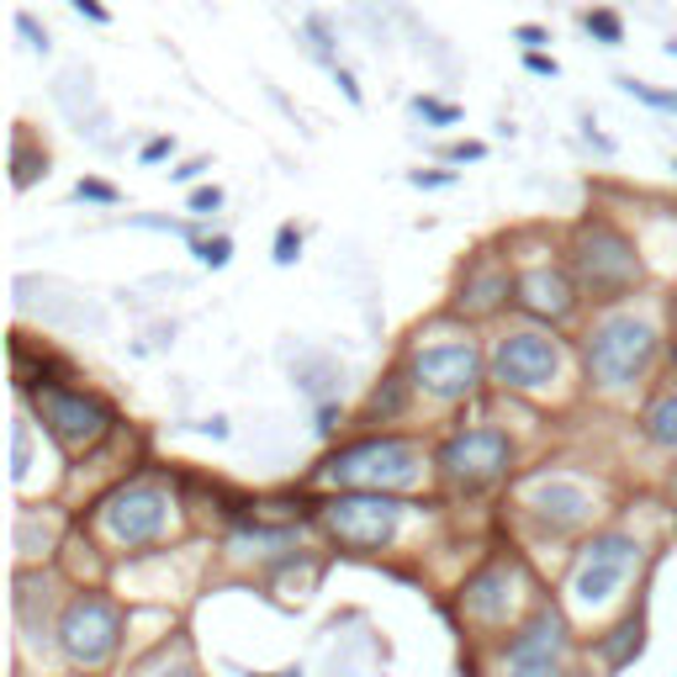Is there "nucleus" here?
<instances>
[{"label":"nucleus","instance_id":"obj_5","mask_svg":"<svg viewBox=\"0 0 677 677\" xmlns=\"http://www.w3.org/2000/svg\"><path fill=\"white\" fill-rule=\"evenodd\" d=\"M656 355H662V334L652 317L635 313H608L598 317L587 338H582V361H587V382L604 392H625L652 376Z\"/></svg>","mask_w":677,"mask_h":677},{"label":"nucleus","instance_id":"obj_8","mask_svg":"<svg viewBox=\"0 0 677 677\" xmlns=\"http://www.w3.org/2000/svg\"><path fill=\"white\" fill-rule=\"evenodd\" d=\"M498 677H577V640L561 604H534V614L503 640Z\"/></svg>","mask_w":677,"mask_h":677},{"label":"nucleus","instance_id":"obj_35","mask_svg":"<svg viewBox=\"0 0 677 677\" xmlns=\"http://www.w3.org/2000/svg\"><path fill=\"white\" fill-rule=\"evenodd\" d=\"M334 80H338V91H344V101H350V106H361V85H355V74H350V70H338V64H334Z\"/></svg>","mask_w":677,"mask_h":677},{"label":"nucleus","instance_id":"obj_31","mask_svg":"<svg viewBox=\"0 0 677 677\" xmlns=\"http://www.w3.org/2000/svg\"><path fill=\"white\" fill-rule=\"evenodd\" d=\"M308 38H313V53H317V59H323V64H334V49H329V27L317 22V17L308 22Z\"/></svg>","mask_w":677,"mask_h":677},{"label":"nucleus","instance_id":"obj_1","mask_svg":"<svg viewBox=\"0 0 677 677\" xmlns=\"http://www.w3.org/2000/svg\"><path fill=\"white\" fill-rule=\"evenodd\" d=\"M180 519V498L169 492V482L159 477H127L117 482L96 508H91V530L117 551V556H138V551H154L165 545L169 530Z\"/></svg>","mask_w":677,"mask_h":677},{"label":"nucleus","instance_id":"obj_21","mask_svg":"<svg viewBox=\"0 0 677 677\" xmlns=\"http://www.w3.org/2000/svg\"><path fill=\"white\" fill-rule=\"evenodd\" d=\"M640 429H646V439H652L656 450H673L677 456V387L662 392L652 408L640 413Z\"/></svg>","mask_w":677,"mask_h":677},{"label":"nucleus","instance_id":"obj_41","mask_svg":"<svg viewBox=\"0 0 677 677\" xmlns=\"http://www.w3.org/2000/svg\"><path fill=\"white\" fill-rule=\"evenodd\" d=\"M667 487H673V498H677V471H673V482H667Z\"/></svg>","mask_w":677,"mask_h":677},{"label":"nucleus","instance_id":"obj_28","mask_svg":"<svg viewBox=\"0 0 677 677\" xmlns=\"http://www.w3.org/2000/svg\"><path fill=\"white\" fill-rule=\"evenodd\" d=\"M218 207H222V186H196V191H191V212H196V218H212Z\"/></svg>","mask_w":677,"mask_h":677},{"label":"nucleus","instance_id":"obj_33","mask_svg":"<svg viewBox=\"0 0 677 677\" xmlns=\"http://www.w3.org/2000/svg\"><path fill=\"white\" fill-rule=\"evenodd\" d=\"M17 32H22L27 43H32V49H43V53H49V32H43V27H38V22H32L27 11H22V17H17Z\"/></svg>","mask_w":677,"mask_h":677},{"label":"nucleus","instance_id":"obj_13","mask_svg":"<svg viewBox=\"0 0 677 677\" xmlns=\"http://www.w3.org/2000/svg\"><path fill=\"white\" fill-rule=\"evenodd\" d=\"M524 566L513 556H498L487 561L482 572H471L466 587H460V614L471 619V625L482 629H503L513 619V604H519V587H524Z\"/></svg>","mask_w":677,"mask_h":677},{"label":"nucleus","instance_id":"obj_10","mask_svg":"<svg viewBox=\"0 0 677 677\" xmlns=\"http://www.w3.org/2000/svg\"><path fill=\"white\" fill-rule=\"evenodd\" d=\"M439 477L456 487V492H487L508 477L513 466V439L492 424H477V429H456V435L439 445Z\"/></svg>","mask_w":677,"mask_h":677},{"label":"nucleus","instance_id":"obj_24","mask_svg":"<svg viewBox=\"0 0 677 677\" xmlns=\"http://www.w3.org/2000/svg\"><path fill=\"white\" fill-rule=\"evenodd\" d=\"M270 260H275L281 270L302 260V228H296V222H281V228H275V249H270Z\"/></svg>","mask_w":677,"mask_h":677},{"label":"nucleus","instance_id":"obj_26","mask_svg":"<svg viewBox=\"0 0 677 677\" xmlns=\"http://www.w3.org/2000/svg\"><path fill=\"white\" fill-rule=\"evenodd\" d=\"M74 196H80V201H96V207H117L122 201L117 186H106V180H96V175H85V180L74 186Z\"/></svg>","mask_w":677,"mask_h":677},{"label":"nucleus","instance_id":"obj_18","mask_svg":"<svg viewBox=\"0 0 677 677\" xmlns=\"http://www.w3.org/2000/svg\"><path fill=\"white\" fill-rule=\"evenodd\" d=\"M640 635H646L640 614H625V619L608 629V635H598V640H593V652H598V662H604L608 673H619V667H629V662L640 656Z\"/></svg>","mask_w":677,"mask_h":677},{"label":"nucleus","instance_id":"obj_2","mask_svg":"<svg viewBox=\"0 0 677 677\" xmlns=\"http://www.w3.org/2000/svg\"><path fill=\"white\" fill-rule=\"evenodd\" d=\"M127 640V608L106 587H74L53 614V646L74 673H101L122 656Z\"/></svg>","mask_w":677,"mask_h":677},{"label":"nucleus","instance_id":"obj_30","mask_svg":"<svg viewBox=\"0 0 677 677\" xmlns=\"http://www.w3.org/2000/svg\"><path fill=\"white\" fill-rule=\"evenodd\" d=\"M138 159H144V165H165V159H175V138H148Z\"/></svg>","mask_w":677,"mask_h":677},{"label":"nucleus","instance_id":"obj_23","mask_svg":"<svg viewBox=\"0 0 677 677\" xmlns=\"http://www.w3.org/2000/svg\"><path fill=\"white\" fill-rule=\"evenodd\" d=\"M38 175H49V154H32V138H27V127L17 133V186H32Z\"/></svg>","mask_w":677,"mask_h":677},{"label":"nucleus","instance_id":"obj_22","mask_svg":"<svg viewBox=\"0 0 677 677\" xmlns=\"http://www.w3.org/2000/svg\"><path fill=\"white\" fill-rule=\"evenodd\" d=\"M582 27H587V38H598L604 49H619V43H625V22H619V11H608V6H593V11L582 17Z\"/></svg>","mask_w":677,"mask_h":677},{"label":"nucleus","instance_id":"obj_19","mask_svg":"<svg viewBox=\"0 0 677 677\" xmlns=\"http://www.w3.org/2000/svg\"><path fill=\"white\" fill-rule=\"evenodd\" d=\"M127 677H201V667H196L186 640H165V646H154Z\"/></svg>","mask_w":677,"mask_h":677},{"label":"nucleus","instance_id":"obj_25","mask_svg":"<svg viewBox=\"0 0 677 677\" xmlns=\"http://www.w3.org/2000/svg\"><path fill=\"white\" fill-rule=\"evenodd\" d=\"M413 112H418L424 122H435V127H456V122H460V106L435 101V96H418V101H413Z\"/></svg>","mask_w":677,"mask_h":677},{"label":"nucleus","instance_id":"obj_39","mask_svg":"<svg viewBox=\"0 0 677 677\" xmlns=\"http://www.w3.org/2000/svg\"><path fill=\"white\" fill-rule=\"evenodd\" d=\"M530 70H534V74H551V80H556L561 64H556V59H545V53H530Z\"/></svg>","mask_w":677,"mask_h":677},{"label":"nucleus","instance_id":"obj_17","mask_svg":"<svg viewBox=\"0 0 677 677\" xmlns=\"http://www.w3.org/2000/svg\"><path fill=\"white\" fill-rule=\"evenodd\" d=\"M302 556L296 551V530H265V524H249V530L228 534V561L239 566H281V561Z\"/></svg>","mask_w":677,"mask_h":677},{"label":"nucleus","instance_id":"obj_20","mask_svg":"<svg viewBox=\"0 0 677 677\" xmlns=\"http://www.w3.org/2000/svg\"><path fill=\"white\" fill-rule=\"evenodd\" d=\"M408 387H413L408 371H392L387 382L365 397L361 418H365V424H392V418H403V408H408Z\"/></svg>","mask_w":677,"mask_h":677},{"label":"nucleus","instance_id":"obj_16","mask_svg":"<svg viewBox=\"0 0 677 677\" xmlns=\"http://www.w3.org/2000/svg\"><path fill=\"white\" fill-rule=\"evenodd\" d=\"M503 302H513V275H508V265H498V260H477V265L466 270V281L456 287V302H450V313L460 317H492Z\"/></svg>","mask_w":677,"mask_h":677},{"label":"nucleus","instance_id":"obj_6","mask_svg":"<svg viewBox=\"0 0 677 677\" xmlns=\"http://www.w3.org/2000/svg\"><path fill=\"white\" fill-rule=\"evenodd\" d=\"M329 487H376V492H403L424 482V450L403 435H371L355 439L313 471Z\"/></svg>","mask_w":677,"mask_h":677},{"label":"nucleus","instance_id":"obj_32","mask_svg":"<svg viewBox=\"0 0 677 677\" xmlns=\"http://www.w3.org/2000/svg\"><path fill=\"white\" fill-rule=\"evenodd\" d=\"M513 38H519V43H524L530 53H540V43H551V32H545V27H534V22L513 27Z\"/></svg>","mask_w":677,"mask_h":677},{"label":"nucleus","instance_id":"obj_11","mask_svg":"<svg viewBox=\"0 0 677 677\" xmlns=\"http://www.w3.org/2000/svg\"><path fill=\"white\" fill-rule=\"evenodd\" d=\"M561 344L540 329H508L492 344V382L508 392H551L561 382Z\"/></svg>","mask_w":677,"mask_h":677},{"label":"nucleus","instance_id":"obj_14","mask_svg":"<svg viewBox=\"0 0 677 677\" xmlns=\"http://www.w3.org/2000/svg\"><path fill=\"white\" fill-rule=\"evenodd\" d=\"M577 296H582L577 275L561 265H524L513 275V308L540 317V323H566L577 313Z\"/></svg>","mask_w":677,"mask_h":677},{"label":"nucleus","instance_id":"obj_38","mask_svg":"<svg viewBox=\"0 0 677 677\" xmlns=\"http://www.w3.org/2000/svg\"><path fill=\"white\" fill-rule=\"evenodd\" d=\"M201 169H207V159H186L180 169H169V180H196Z\"/></svg>","mask_w":677,"mask_h":677},{"label":"nucleus","instance_id":"obj_29","mask_svg":"<svg viewBox=\"0 0 677 677\" xmlns=\"http://www.w3.org/2000/svg\"><path fill=\"white\" fill-rule=\"evenodd\" d=\"M418 191H445V186H456V169H435V175H424V169H413L408 175Z\"/></svg>","mask_w":677,"mask_h":677},{"label":"nucleus","instance_id":"obj_3","mask_svg":"<svg viewBox=\"0 0 677 677\" xmlns=\"http://www.w3.org/2000/svg\"><path fill=\"white\" fill-rule=\"evenodd\" d=\"M566 270L577 275V287L593 296V302H619L629 291L640 287V249L629 239L625 228H614L608 218H582L572 228V249H566Z\"/></svg>","mask_w":677,"mask_h":677},{"label":"nucleus","instance_id":"obj_9","mask_svg":"<svg viewBox=\"0 0 677 677\" xmlns=\"http://www.w3.org/2000/svg\"><path fill=\"white\" fill-rule=\"evenodd\" d=\"M32 408H38V418H43V429H49L70 456L96 450L101 439L112 435V424H117V408H112V403H101L96 392L59 387V382L32 387Z\"/></svg>","mask_w":677,"mask_h":677},{"label":"nucleus","instance_id":"obj_4","mask_svg":"<svg viewBox=\"0 0 677 677\" xmlns=\"http://www.w3.org/2000/svg\"><path fill=\"white\" fill-rule=\"evenodd\" d=\"M646 566V545L629 530H593L572 556L566 572V604L582 614H604L608 604H619L629 582L640 577Z\"/></svg>","mask_w":677,"mask_h":677},{"label":"nucleus","instance_id":"obj_15","mask_svg":"<svg viewBox=\"0 0 677 677\" xmlns=\"http://www.w3.org/2000/svg\"><path fill=\"white\" fill-rule=\"evenodd\" d=\"M524 508H530L534 519L545 524V530H582L587 519H593V492H587V482H577V477H534V482H524Z\"/></svg>","mask_w":677,"mask_h":677},{"label":"nucleus","instance_id":"obj_7","mask_svg":"<svg viewBox=\"0 0 677 677\" xmlns=\"http://www.w3.org/2000/svg\"><path fill=\"white\" fill-rule=\"evenodd\" d=\"M408 508L397 492H376V487H338L334 498L317 503V524L323 534L344 545V551H387L403 534Z\"/></svg>","mask_w":677,"mask_h":677},{"label":"nucleus","instance_id":"obj_40","mask_svg":"<svg viewBox=\"0 0 677 677\" xmlns=\"http://www.w3.org/2000/svg\"><path fill=\"white\" fill-rule=\"evenodd\" d=\"M254 677H302V667H287V673H254Z\"/></svg>","mask_w":677,"mask_h":677},{"label":"nucleus","instance_id":"obj_27","mask_svg":"<svg viewBox=\"0 0 677 677\" xmlns=\"http://www.w3.org/2000/svg\"><path fill=\"white\" fill-rule=\"evenodd\" d=\"M196 260H201L207 270H222L228 260H233V243L222 239V233L218 239H196Z\"/></svg>","mask_w":677,"mask_h":677},{"label":"nucleus","instance_id":"obj_12","mask_svg":"<svg viewBox=\"0 0 677 677\" xmlns=\"http://www.w3.org/2000/svg\"><path fill=\"white\" fill-rule=\"evenodd\" d=\"M482 350L471 338H445V344H418L408 355V376L418 392H429L439 403H460L482 387Z\"/></svg>","mask_w":677,"mask_h":677},{"label":"nucleus","instance_id":"obj_42","mask_svg":"<svg viewBox=\"0 0 677 677\" xmlns=\"http://www.w3.org/2000/svg\"><path fill=\"white\" fill-rule=\"evenodd\" d=\"M74 677H101V673H74Z\"/></svg>","mask_w":677,"mask_h":677},{"label":"nucleus","instance_id":"obj_37","mask_svg":"<svg viewBox=\"0 0 677 677\" xmlns=\"http://www.w3.org/2000/svg\"><path fill=\"white\" fill-rule=\"evenodd\" d=\"M338 424H344V413H338L334 403H323V408H317V429H323V435H334Z\"/></svg>","mask_w":677,"mask_h":677},{"label":"nucleus","instance_id":"obj_36","mask_svg":"<svg viewBox=\"0 0 677 677\" xmlns=\"http://www.w3.org/2000/svg\"><path fill=\"white\" fill-rule=\"evenodd\" d=\"M70 6L80 11V17H91V22H112V11H106L101 0H70Z\"/></svg>","mask_w":677,"mask_h":677},{"label":"nucleus","instance_id":"obj_34","mask_svg":"<svg viewBox=\"0 0 677 677\" xmlns=\"http://www.w3.org/2000/svg\"><path fill=\"white\" fill-rule=\"evenodd\" d=\"M487 154V144H471V138H466V144H450L445 148V159H450V165H466V159H482Z\"/></svg>","mask_w":677,"mask_h":677},{"label":"nucleus","instance_id":"obj_43","mask_svg":"<svg viewBox=\"0 0 677 677\" xmlns=\"http://www.w3.org/2000/svg\"><path fill=\"white\" fill-rule=\"evenodd\" d=\"M673 169H677V165H673Z\"/></svg>","mask_w":677,"mask_h":677}]
</instances>
